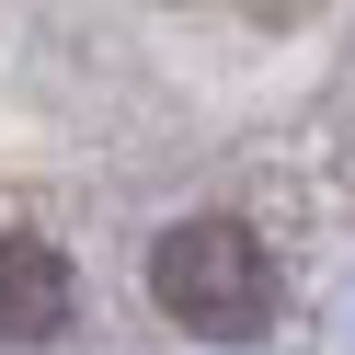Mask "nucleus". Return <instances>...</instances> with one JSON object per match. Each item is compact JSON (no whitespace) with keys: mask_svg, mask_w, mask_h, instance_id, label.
Masks as SVG:
<instances>
[{"mask_svg":"<svg viewBox=\"0 0 355 355\" xmlns=\"http://www.w3.org/2000/svg\"><path fill=\"white\" fill-rule=\"evenodd\" d=\"M149 298L207 344H241L263 321V241L241 218H184V230L149 241Z\"/></svg>","mask_w":355,"mask_h":355,"instance_id":"obj_1","label":"nucleus"},{"mask_svg":"<svg viewBox=\"0 0 355 355\" xmlns=\"http://www.w3.org/2000/svg\"><path fill=\"white\" fill-rule=\"evenodd\" d=\"M69 252L58 241H35V230H0V332L12 344H35V332H58L69 321Z\"/></svg>","mask_w":355,"mask_h":355,"instance_id":"obj_2","label":"nucleus"}]
</instances>
